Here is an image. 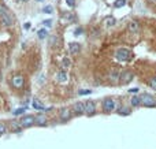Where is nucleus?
Wrapping results in <instances>:
<instances>
[{
    "mask_svg": "<svg viewBox=\"0 0 156 149\" xmlns=\"http://www.w3.org/2000/svg\"><path fill=\"white\" fill-rule=\"evenodd\" d=\"M11 86L15 89H22L25 86V78L21 74H15L11 77Z\"/></svg>",
    "mask_w": 156,
    "mask_h": 149,
    "instance_id": "6",
    "label": "nucleus"
},
{
    "mask_svg": "<svg viewBox=\"0 0 156 149\" xmlns=\"http://www.w3.org/2000/svg\"><path fill=\"white\" fill-rule=\"evenodd\" d=\"M66 4L73 8V7H75V0H66Z\"/></svg>",
    "mask_w": 156,
    "mask_h": 149,
    "instance_id": "29",
    "label": "nucleus"
},
{
    "mask_svg": "<svg viewBox=\"0 0 156 149\" xmlns=\"http://www.w3.org/2000/svg\"><path fill=\"white\" fill-rule=\"evenodd\" d=\"M140 22L138 21H136V19H133V21H130L129 22V25H127V30H129L131 34H138V32H140Z\"/></svg>",
    "mask_w": 156,
    "mask_h": 149,
    "instance_id": "9",
    "label": "nucleus"
},
{
    "mask_svg": "<svg viewBox=\"0 0 156 149\" xmlns=\"http://www.w3.org/2000/svg\"><path fill=\"white\" fill-rule=\"evenodd\" d=\"M130 112H131L130 107H126V105H122V107L118 108V113H119V115H125V116H127V115H130Z\"/></svg>",
    "mask_w": 156,
    "mask_h": 149,
    "instance_id": "19",
    "label": "nucleus"
},
{
    "mask_svg": "<svg viewBox=\"0 0 156 149\" xmlns=\"http://www.w3.org/2000/svg\"><path fill=\"white\" fill-rule=\"evenodd\" d=\"M19 1H22V3H26V1H29V0H19Z\"/></svg>",
    "mask_w": 156,
    "mask_h": 149,
    "instance_id": "34",
    "label": "nucleus"
},
{
    "mask_svg": "<svg viewBox=\"0 0 156 149\" xmlns=\"http://www.w3.org/2000/svg\"><path fill=\"white\" fill-rule=\"evenodd\" d=\"M94 113H96V103H94L93 100L86 101V103H85V115L92 116Z\"/></svg>",
    "mask_w": 156,
    "mask_h": 149,
    "instance_id": "8",
    "label": "nucleus"
},
{
    "mask_svg": "<svg viewBox=\"0 0 156 149\" xmlns=\"http://www.w3.org/2000/svg\"><path fill=\"white\" fill-rule=\"evenodd\" d=\"M21 126L23 129H27V127H32L36 125V116H33V115H23L19 120Z\"/></svg>",
    "mask_w": 156,
    "mask_h": 149,
    "instance_id": "5",
    "label": "nucleus"
},
{
    "mask_svg": "<svg viewBox=\"0 0 156 149\" xmlns=\"http://www.w3.org/2000/svg\"><path fill=\"white\" fill-rule=\"evenodd\" d=\"M126 4V0H115L114 1V7L115 8H120V7H123Z\"/></svg>",
    "mask_w": 156,
    "mask_h": 149,
    "instance_id": "23",
    "label": "nucleus"
},
{
    "mask_svg": "<svg viewBox=\"0 0 156 149\" xmlns=\"http://www.w3.org/2000/svg\"><path fill=\"white\" fill-rule=\"evenodd\" d=\"M130 105L131 107H140L141 105V97L140 96H133L130 100Z\"/></svg>",
    "mask_w": 156,
    "mask_h": 149,
    "instance_id": "20",
    "label": "nucleus"
},
{
    "mask_svg": "<svg viewBox=\"0 0 156 149\" xmlns=\"http://www.w3.org/2000/svg\"><path fill=\"white\" fill-rule=\"evenodd\" d=\"M6 133H7V126L4 123H0V136H3Z\"/></svg>",
    "mask_w": 156,
    "mask_h": 149,
    "instance_id": "25",
    "label": "nucleus"
},
{
    "mask_svg": "<svg viewBox=\"0 0 156 149\" xmlns=\"http://www.w3.org/2000/svg\"><path fill=\"white\" fill-rule=\"evenodd\" d=\"M56 81L60 82V84H67L68 82V73L65 70H60V71L56 73Z\"/></svg>",
    "mask_w": 156,
    "mask_h": 149,
    "instance_id": "11",
    "label": "nucleus"
},
{
    "mask_svg": "<svg viewBox=\"0 0 156 149\" xmlns=\"http://www.w3.org/2000/svg\"><path fill=\"white\" fill-rule=\"evenodd\" d=\"M148 85H149V87H152L153 90H156V77H151L148 79Z\"/></svg>",
    "mask_w": 156,
    "mask_h": 149,
    "instance_id": "22",
    "label": "nucleus"
},
{
    "mask_svg": "<svg viewBox=\"0 0 156 149\" xmlns=\"http://www.w3.org/2000/svg\"><path fill=\"white\" fill-rule=\"evenodd\" d=\"M29 27H30V23H29V22L25 23V29H29Z\"/></svg>",
    "mask_w": 156,
    "mask_h": 149,
    "instance_id": "32",
    "label": "nucleus"
},
{
    "mask_svg": "<svg viewBox=\"0 0 156 149\" xmlns=\"http://www.w3.org/2000/svg\"><path fill=\"white\" fill-rule=\"evenodd\" d=\"M91 93H92V90H89V89H82V90L78 92L79 96H85V94H91Z\"/></svg>",
    "mask_w": 156,
    "mask_h": 149,
    "instance_id": "26",
    "label": "nucleus"
},
{
    "mask_svg": "<svg viewBox=\"0 0 156 149\" xmlns=\"http://www.w3.org/2000/svg\"><path fill=\"white\" fill-rule=\"evenodd\" d=\"M114 56H115L117 60H119V62H130L131 58H133L131 52H130L129 49H126V48H118L117 51H115Z\"/></svg>",
    "mask_w": 156,
    "mask_h": 149,
    "instance_id": "2",
    "label": "nucleus"
},
{
    "mask_svg": "<svg viewBox=\"0 0 156 149\" xmlns=\"http://www.w3.org/2000/svg\"><path fill=\"white\" fill-rule=\"evenodd\" d=\"M0 21L6 27H11L14 26V16L10 13V10L7 8L4 4L0 3Z\"/></svg>",
    "mask_w": 156,
    "mask_h": 149,
    "instance_id": "1",
    "label": "nucleus"
},
{
    "mask_svg": "<svg viewBox=\"0 0 156 149\" xmlns=\"http://www.w3.org/2000/svg\"><path fill=\"white\" fill-rule=\"evenodd\" d=\"M119 73H110V75H108V77H110V79H112V81H117V79H119Z\"/></svg>",
    "mask_w": 156,
    "mask_h": 149,
    "instance_id": "24",
    "label": "nucleus"
},
{
    "mask_svg": "<svg viewBox=\"0 0 156 149\" xmlns=\"http://www.w3.org/2000/svg\"><path fill=\"white\" fill-rule=\"evenodd\" d=\"M68 51H70L71 55H78L79 51H81V45L78 42H70L68 44Z\"/></svg>",
    "mask_w": 156,
    "mask_h": 149,
    "instance_id": "14",
    "label": "nucleus"
},
{
    "mask_svg": "<svg viewBox=\"0 0 156 149\" xmlns=\"http://www.w3.org/2000/svg\"><path fill=\"white\" fill-rule=\"evenodd\" d=\"M133 78H134V74L131 71H123L122 74L119 75V79H120V82H122L123 85L131 82V81H133Z\"/></svg>",
    "mask_w": 156,
    "mask_h": 149,
    "instance_id": "10",
    "label": "nucleus"
},
{
    "mask_svg": "<svg viewBox=\"0 0 156 149\" xmlns=\"http://www.w3.org/2000/svg\"><path fill=\"white\" fill-rule=\"evenodd\" d=\"M101 110H103L104 113H111L117 110V101L114 99L107 97L101 101Z\"/></svg>",
    "mask_w": 156,
    "mask_h": 149,
    "instance_id": "3",
    "label": "nucleus"
},
{
    "mask_svg": "<svg viewBox=\"0 0 156 149\" xmlns=\"http://www.w3.org/2000/svg\"><path fill=\"white\" fill-rule=\"evenodd\" d=\"M32 105H33V108H34V110H37V111H44V110H45V105H44V104H42L40 100H37V99H34V100H33Z\"/></svg>",
    "mask_w": 156,
    "mask_h": 149,
    "instance_id": "17",
    "label": "nucleus"
},
{
    "mask_svg": "<svg viewBox=\"0 0 156 149\" xmlns=\"http://www.w3.org/2000/svg\"><path fill=\"white\" fill-rule=\"evenodd\" d=\"M115 23H117V19H115L114 16H111V15L105 16V18L103 19V25L105 26V27H111V26H114Z\"/></svg>",
    "mask_w": 156,
    "mask_h": 149,
    "instance_id": "16",
    "label": "nucleus"
},
{
    "mask_svg": "<svg viewBox=\"0 0 156 149\" xmlns=\"http://www.w3.org/2000/svg\"><path fill=\"white\" fill-rule=\"evenodd\" d=\"M36 125L37 126H47V125H48V118L45 116V113H37Z\"/></svg>",
    "mask_w": 156,
    "mask_h": 149,
    "instance_id": "13",
    "label": "nucleus"
},
{
    "mask_svg": "<svg viewBox=\"0 0 156 149\" xmlns=\"http://www.w3.org/2000/svg\"><path fill=\"white\" fill-rule=\"evenodd\" d=\"M1 77H3V75H1V73H0V79H1Z\"/></svg>",
    "mask_w": 156,
    "mask_h": 149,
    "instance_id": "35",
    "label": "nucleus"
},
{
    "mask_svg": "<svg viewBox=\"0 0 156 149\" xmlns=\"http://www.w3.org/2000/svg\"><path fill=\"white\" fill-rule=\"evenodd\" d=\"M141 97V105L144 107H148V108H152L156 107V99L153 97L152 94H148V93H144Z\"/></svg>",
    "mask_w": 156,
    "mask_h": 149,
    "instance_id": "4",
    "label": "nucleus"
},
{
    "mask_svg": "<svg viewBox=\"0 0 156 149\" xmlns=\"http://www.w3.org/2000/svg\"><path fill=\"white\" fill-rule=\"evenodd\" d=\"M26 111V108L23 107V108H18V110H15V112H14V115H16V116H18V115H22L23 112H25Z\"/></svg>",
    "mask_w": 156,
    "mask_h": 149,
    "instance_id": "27",
    "label": "nucleus"
},
{
    "mask_svg": "<svg viewBox=\"0 0 156 149\" xmlns=\"http://www.w3.org/2000/svg\"><path fill=\"white\" fill-rule=\"evenodd\" d=\"M127 92H129V93H131V94H133V93H138V87H131V89H129Z\"/></svg>",
    "mask_w": 156,
    "mask_h": 149,
    "instance_id": "31",
    "label": "nucleus"
},
{
    "mask_svg": "<svg viewBox=\"0 0 156 149\" xmlns=\"http://www.w3.org/2000/svg\"><path fill=\"white\" fill-rule=\"evenodd\" d=\"M42 11H44L45 14H51L52 13V7L51 6H45L44 8H42Z\"/></svg>",
    "mask_w": 156,
    "mask_h": 149,
    "instance_id": "28",
    "label": "nucleus"
},
{
    "mask_svg": "<svg viewBox=\"0 0 156 149\" xmlns=\"http://www.w3.org/2000/svg\"><path fill=\"white\" fill-rule=\"evenodd\" d=\"M149 3H152V4H156V0H148Z\"/></svg>",
    "mask_w": 156,
    "mask_h": 149,
    "instance_id": "33",
    "label": "nucleus"
},
{
    "mask_svg": "<svg viewBox=\"0 0 156 149\" xmlns=\"http://www.w3.org/2000/svg\"><path fill=\"white\" fill-rule=\"evenodd\" d=\"M10 130L13 131V133H21L23 130V127L21 126V123L19 122H16V120H13L10 123Z\"/></svg>",
    "mask_w": 156,
    "mask_h": 149,
    "instance_id": "15",
    "label": "nucleus"
},
{
    "mask_svg": "<svg viewBox=\"0 0 156 149\" xmlns=\"http://www.w3.org/2000/svg\"><path fill=\"white\" fill-rule=\"evenodd\" d=\"M73 116V111L70 108H62V110L59 111V119L62 120V122H67L70 120Z\"/></svg>",
    "mask_w": 156,
    "mask_h": 149,
    "instance_id": "7",
    "label": "nucleus"
},
{
    "mask_svg": "<svg viewBox=\"0 0 156 149\" xmlns=\"http://www.w3.org/2000/svg\"><path fill=\"white\" fill-rule=\"evenodd\" d=\"M37 36H39V39H40V40H44L47 36H48V30H47V29H41V30H39Z\"/></svg>",
    "mask_w": 156,
    "mask_h": 149,
    "instance_id": "21",
    "label": "nucleus"
},
{
    "mask_svg": "<svg viewBox=\"0 0 156 149\" xmlns=\"http://www.w3.org/2000/svg\"><path fill=\"white\" fill-rule=\"evenodd\" d=\"M36 1H44V0H36Z\"/></svg>",
    "mask_w": 156,
    "mask_h": 149,
    "instance_id": "36",
    "label": "nucleus"
},
{
    "mask_svg": "<svg viewBox=\"0 0 156 149\" xmlns=\"http://www.w3.org/2000/svg\"><path fill=\"white\" fill-rule=\"evenodd\" d=\"M42 25H45L47 27H51V26H52V19H47V21H44V22H42Z\"/></svg>",
    "mask_w": 156,
    "mask_h": 149,
    "instance_id": "30",
    "label": "nucleus"
},
{
    "mask_svg": "<svg viewBox=\"0 0 156 149\" xmlns=\"http://www.w3.org/2000/svg\"><path fill=\"white\" fill-rule=\"evenodd\" d=\"M71 111L74 113H77V115H84L85 113V103H81V101L75 103L74 105H73Z\"/></svg>",
    "mask_w": 156,
    "mask_h": 149,
    "instance_id": "12",
    "label": "nucleus"
},
{
    "mask_svg": "<svg viewBox=\"0 0 156 149\" xmlns=\"http://www.w3.org/2000/svg\"><path fill=\"white\" fill-rule=\"evenodd\" d=\"M70 67H71V59H70V58H63V60H62V70L67 71Z\"/></svg>",
    "mask_w": 156,
    "mask_h": 149,
    "instance_id": "18",
    "label": "nucleus"
}]
</instances>
